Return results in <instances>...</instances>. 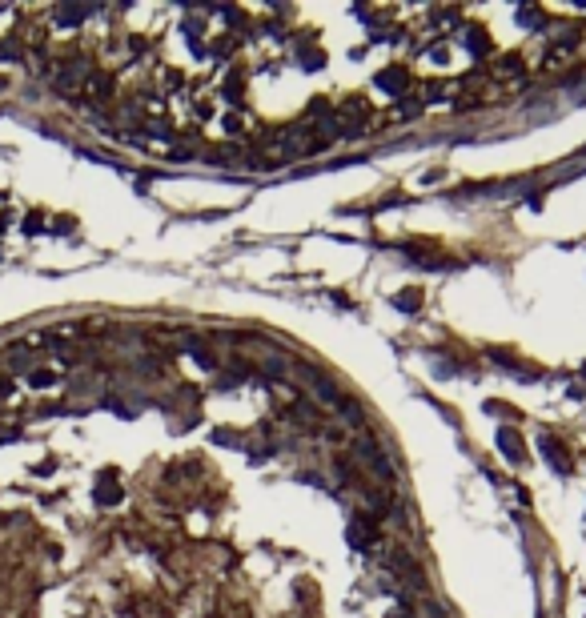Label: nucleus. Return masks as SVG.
<instances>
[{"instance_id": "f03ea898", "label": "nucleus", "mask_w": 586, "mask_h": 618, "mask_svg": "<svg viewBox=\"0 0 586 618\" xmlns=\"http://www.w3.org/2000/svg\"><path fill=\"white\" fill-rule=\"evenodd\" d=\"M518 68H522L518 56H502V61H498V73H518Z\"/></svg>"}, {"instance_id": "20e7f679", "label": "nucleus", "mask_w": 586, "mask_h": 618, "mask_svg": "<svg viewBox=\"0 0 586 618\" xmlns=\"http://www.w3.org/2000/svg\"><path fill=\"white\" fill-rule=\"evenodd\" d=\"M0 229H4V217H0Z\"/></svg>"}, {"instance_id": "f257e3e1", "label": "nucleus", "mask_w": 586, "mask_h": 618, "mask_svg": "<svg viewBox=\"0 0 586 618\" xmlns=\"http://www.w3.org/2000/svg\"><path fill=\"white\" fill-rule=\"evenodd\" d=\"M542 446H546V450H550V462H554V466H558V470H570V462H566V454H562V446H554L550 438L542 442Z\"/></svg>"}, {"instance_id": "7ed1b4c3", "label": "nucleus", "mask_w": 586, "mask_h": 618, "mask_svg": "<svg viewBox=\"0 0 586 618\" xmlns=\"http://www.w3.org/2000/svg\"><path fill=\"white\" fill-rule=\"evenodd\" d=\"M398 306H402V309H418V293H406V297H398Z\"/></svg>"}]
</instances>
